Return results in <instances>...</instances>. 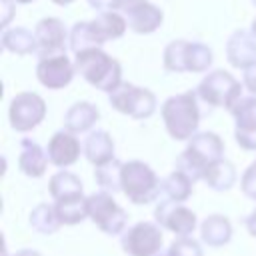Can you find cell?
I'll use <instances>...</instances> for the list:
<instances>
[{"mask_svg": "<svg viewBox=\"0 0 256 256\" xmlns=\"http://www.w3.org/2000/svg\"><path fill=\"white\" fill-rule=\"evenodd\" d=\"M224 158V142L216 132H196L188 146L176 158V170L186 174L192 182L204 178L206 170Z\"/></svg>", "mask_w": 256, "mask_h": 256, "instance_id": "cell-1", "label": "cell"}, {"mask_svg": "<svg viewBox=\"0 0 256 256\" xmlns=\"http://www.w3.org/2000/svg\"><path fill=\"white\" fill-rule=\"evenodd\" d=\"M164 128L174 140H190L198 132L200 124V106L196 90H186L166 98L160 106Z\"/></svg>", "mask_w": 256, "mask_h": 256, "instance_id": "cell-2", "label": "cell"}, {"mask_svg": "<svg viewBox=\"0 0 256 256\" xmlns=\"http://www.w3.org/2000/svg\"><path fill=\"white\" fill-rule=\"evenodd\" d=\"M76 72L94 88L112 94L122 84V66L102 48H90L74 54Z\"/></svg>", "mask_w": 256, "mask_h": 256, "instance_id": "cell-3", "label": "cell"}, {"mask_svg": "<svg viewBox=\"0 0 256 256\" xmlns=\"http://www.w3.org/2000/svg\"><path fill=\"white\" fill-rule=\"evenodd\" d=\"M122 192L134 204H150L162 194V180L142 160H128L122 166Z\"/></svg>", "mask_w": 256, "mask_h": 256, "instance_id": "cell-4", "label": "cell"}, {"mask_svg": "<svg viewBox=\"0 0 256 256\" xmlns=\"http://www.w3.org/2000/svg\"><path fill=\"white\" fill-rule=\"evenodd\" d=\"M242 88L244 84H240L230 72L218 68V70H210L200 84L196 86V94L212 108H226L228 112L234 110V106L242 100Z\"/></svg>", "mask_w": 256, "mask_h": 256, "instance_id": "cell-5", "label": "cell"}, {"mask_svg": "<svg viewBox=\"0 0 256 256\" xmlns=\"http://www.w3.org/2000/svg\"><path fill=\"white\" fill-rule=\"evenodd\" d=\"M108 102L114 110H118L120 114L132 116L136 120H146L156 112V96L152 90L130 84V82H122L112 94H108Z\"/></svg>", "mask_w": 256, "mask_h": 256, "instance_id": "cell-6", "label": "cell"}, {"mask_svg": "<svg viewBox=\"0 0 256 256\" xmlns=\"http://www.w3.org/2000/svg\"><path fill=\"white\" fill-rule=\"evenodd\" d=\"M88 198V218L104 232L110 236H116L120 232H126L128 224V214L126 210L114 200L112 194L108 192H94Z\"/></svg>", "mask_w": 256, "mask_h": 256, "instance_id": "cell-7", "label": "cell"}, {"mask_svg": "<svg viewBox=\"0 0 256 256\" xmlns=\"http://www.w3.org/2000/svg\"><path fill=\"white\" fill-rule=\"evenodd\" d=\"M46 116V102L36 92H20L12 98L8 108L10 126L16 132L34 130Z\"/></svg>", "mask_w": 256, "mask_h": 256, "instance_id": "cell-8", "label": "cell"}, {"mask_svg": "<svg viewBox=\"0 0 256 256\" xmlns=\"http://www.w3.org/2000/svg\"><path fill=\"white\" fill-rule=\"evenodd\" d=\"M162 242V228L156 222H136L120 238L122 250L128 256H158Z\"/></svg>", "mask_w": 256, "mask_h": 256, "instance_id": "cell-9", "label": "cell"}, {"mask_svg": "<svg viewBox=\"0 0 256 256\" xmlns=\"http://www.w3.org/2000/svg\"><path fill=\"white\" fill-rule=\"evenodd\" d=\"M34 36H36V46H38V52H36L38 58L64 54L66 46H70V32L66 24L54 16H46L38 20L34 26Z\"/></svg>", "mask_w": 256, "mask_h": 256, "instance_id": "cell-10", "label": "cell"}, {"mask_svg": "<svg viewBox=\"0 0 256 256\" xmlns=\"http://www.w3.org/2000/svg\"><path fill=\"white\" fill-rule=\"evenodd\" d=\"M154 220L160 228H166L176 236H190L196 228V214L184 204H178L166 198L156 204Z\"/></svg>", "mask_w": 256, "mask_h": 256, "instance_id": "cell-11", "label": "cell"}, {"mask_svg": "<svg viewBox=\"0 0 256 256\" xmlns=\"http://www.w3.org/2000/svg\"><path fill=\"white\" fill-rule=\"evenodd\" d=\"M74 72H76V66L66 52L38 58V64H36V78L48 90H60L68 86L74 78Z\"/></svg>", "mask_w": 256, "mask_h": 256, "instance_id": "cell-12", "label": "cell"}, {"mask_svg": "<svg viewBox=\"0 0 256 256\" xmlns=\"http://www.w3.org/2000/svg\"><path fill=\"white\" fill-rule=\"evenodd\" d=\"M122 12L128 28L136 34H152L164 20L162 10L148 0H124Z\"/></svg>", "mask_w": 256, "mask_h": 256, "instance_id": "cell-13", "label": "cell"}, {"mask_svg": "<svg viewBox=\"0 0 256 256\" xmlns=\"http://www.w3.org/2000/svg\"><path fill=\"white\" fill-rule=\"evenodd\" d=\"M236 120L234 138L240 148L256 150V96H242L230 112Z\"/></svg>", "mask_w": 256, "mask_h": 256, "instance_id": "cell-14", "label": "cell"}, {"mask_svg": "<svg viewBox=\"0 0 256 256\" xmlns=\"http://www.w3.org/2000/svg\"><path fill=\"white\" fill-rule=\"evenodd\" d=\"M80 152H84V146L80 144L76 134H72L68 130L54 132L48 140V146H46V154H48L50 164L58 166L60 170H66L68 166H72L80 158Z\"/></svg>", "mask_w": 256, "mask_h": 256, "instance_id": "cell-15", "label": "cell"}, {"mask_svg": "<svg viewBox=\"0 0 256 256\" xmlns=\"http://www.w3.org/2000/svg\"><path fill=\"white\" fill-rule=\"evenodd\" d=\"M226 58L234 68L248 70L256 66V38L250 30H234L226 40Z\"/></svg>", "mask_w": 256, "mask_h": 256, "instance_id": "cell-16", "label": "cell"}, {"mask_svg": "<svg viewBox=\"0 0 256 256\" xmlns=\"http://www.w3.org/2000/svg\"><path fill=\"white\" fill-rule=\"evenodd\" d=\"M48 154L46 150L32 138H22L20 140V156H18V168L30 176V178H40L44 176L48 168Z\"/></svg>", "mask_w": 256, "mask_h": 256, "instance_id": "cell-17", "label": "cell"}, {"mask_svg": "<svg viewBox=\"0 0 256 256\" xmlns=\"http://www.w3.org/2000/svg\"><path fill=\"white\" fill-rule=\"evenodd\" d=\"M100 120V112L92 102L80 100L72 104L64 114V130L72 134H82L94 128V124Z\"/></svg>", "mask_w": 256, "mask_h": 256, "instance_id": "cell-18", "label": "cell"}, {"mask_svg": "<svg viewBox=\"0 0 256 256\" xmlns=\"http://www.w3.org/2000/svg\"><path fill=\"white\" fill-rule=\"evenodd\" d=\"M84 146V156L90 164L102 166L110 160H114V140L106 130H92L88 132L86 140L82 142Z\"/></svg>", "mask_w": 256, "mask_h": 256, "instance_id": "cell-19", "label": "cell"}, {"mask_svg": "<svg viewBox=\"0 0 256 256\" xmlns=\"http://www.w3.org/2000/svg\"><path fill=\"white\" fill-rule=\"evenodd\" d=\"M0 42H2V48L6 52L16 54V56H26V54H36L38 52L34 32H30L24 26H14V28L2 30Z\"/></svg>", "mask_w": 256, "mask_h": 256, "instance_id": "cell-20", "label": "cell"}, {"mask_svg": "<svg viewBox=\"0 0 256 256\" xmlns=\"http://www.w3.org/2000/svg\"><path fill=\"white\" fill-rule=\"evenodd\" d=\"M200 238L210 248H220L232 238V224L222 214H212L200 224Z\"/></svg>", "mask_w": 256, "mask_h": 256, "instance_id": "cell-21", "label": "cell"}, {"mask_svg": "<svg viewBox=\"0 0 256 256\" xmlns=\"http://www.w3.org/2000/svg\"><path fill=\"white\" fill-rule=\"evenodd\" d=\"M104 44L102 36L98 34V28L94 20H80L70 28V50L74 54L90 50V48H100Z\"/></svg>", "mask_w": 256, "mask_h": 256, "instance_id": "cell-22", "label": "cell"}, {"mask_svg": "<svg viewBox=\"0 0 256 256\" xmlns=\"http://www.w3.org/2000/svg\"><path fill=\"white\" fill-rule=\"evenodd\" d=\"M48 192L54 198V202L84 196L82 194V180L70 170H58L48 182Z\"/></svg>", "mask_w": 256, "mask_h": 256, "instance_id": "cell-23", "label": "cell"}, {"mask_svg": "<svg viewBox=\"0 0 256 256\" xmlns=\"http://www.w3.org/2000/svg\"><path fill=\"white\" fill-rule=\"evenodd\" d=\"M202 180L206 182L208 188H212V190H216V192H226V190H230V188L234 186V182H236V168H234L232 162H228L226 158H222V160L214 162V164L206 170V174H204Z\"/></svg>", "mask_w": 256, "mask_h": 256, "instance_id": "cell-24", "label": "cell"}, {"mask_svg": "<svg viewBox=\"0 0 256 256\" xmlns=\"http://www.w3.org/2000/svg\"><path fill=\"white\" fill-rule=\"evenodd\" d=\"M192 186H194V182L186 174H182L180 170H172L162 180V194H164L166 200H172V202L182 204V202H186L190 198Z\"/></svg>", "mask_w": 256, "mask_h": 256, "instance_id": "cell-25", "label": "cell"}, {"mask_svg": "<svg viewBox=\"0 0 256 256\" xmlns=\"http://www.w3.org/2000/svg\"><path fill=\"white\" fill-rule=\"evenodd\" d=\"M54 208H56L60 224H66V226L80 224L84 218H88V198H84V196L58 200V202H54Z\"/></svg>", "mask_w": 256, "mask_h": 256, "instance_id": "cell-26", "label": "cell"}, {"mask_svg": "<svg viewBox=\"0 0 256 256\" xmlns=\"http://www.w3.org/2000/svg\"><path fill=\"white\" fill-rule=\"evenodd\" d=\"M122 166H124V162L114 158V160L94 168V180L102 188V192L114 194V192L122 190Z\"/></svg>", "mask_w": 256, "mask_h": 256, "instance_id": "cell-27", "label": "cell"}, {"mask_svg": "<svg viewBox=\"0 0 256 256\" xmlns=\"http://www.w3.org/2000/svg\"><path fill=\"white\" fill-rule=\"evenodd\" d=\"M94 24H96L98 34L102 36L104 44L108 40L122 38L128 28V22L120 12H98V16L94 18Z\"/></svg>", "mask_w": 256, "mask_h": 256, "instance_id": "cell-28", "label": "cell"}, {"mask_svg": "<svg viewBox=\"0 0 256 256\" xmlns=\"http://www.w3.org/2000/svg\"><path fill=\"white\" fill-rule=\"evenodd\" d=\"M28 222H30V226H32L36 232H40V234H54V232L62 226L60 220H58V214H56L54 204H46V202L38 204V206L30 212Z\"/></svg>", "mask_w": 256, "mask_h": 256, "instance_id": "cell-29", "label": "cell"}, {"mask_svg": "<svg viewBox=\"0 0 256 256\" xmlns=\"http://www.w3.org/2000/svg\"><path fill=\"white\" fill-rule=\"evenodd\" d=\"M214 60L212 48L202 42H190L186 46V72H206Z\"/></svg>", "mask_w": 256, "mask_h": 256, "instance_id": "cell-30", "label": "cell"}, {"mask_svg": "<svg viewBox=\"0 0 256 256\" xmlns=\"http://www.w3.org/2000/svg\"><path fill=\"white\" fill-rule=\"evenodd\" d=\"M186 46H188V40H182V38L166 44L162 62L168 72H186Z\"/></svg>", "mask_w": 256, "mask_h": 256, "instance_id": "cell-31", "label": "cell"}, {"mask_svg": "<svg viewBox=\"0 0 256 256\" xmlns=\"http://www.w3.org/2000/svg\"><path fill=\"white\" fill-rule=\"evenodd\" d=\"M158 256H204L200 242L190 236H178L170 242L166 252H160Z\"/></svg>", "mask_w": 256, "mask_h": 256, "instance_id": "cell-32", "label": "cell"}, {"mask_svg": "<svg viewBox=\"0 0 256 256\" xmlns=\"http://www.w3.org/2000/svg\"><path fill=\"white\" fill-rule=\"evenodd\" d=\"M240 188L248 198L256 200V160L244 170V174L240 178Z\"/></svg>", "mask_w": 256, "mask_h": 256, "instance_id": "cell-33", "label": "cell"}, {"mask_svg": "<svg viewBox=\"0 0 256 256\" xmlns=\"http://www.w3.org/2000/svg\"><path fill=\"white\" fill-rule=\"evenodd\" d=\"M90 8L98 12H118L124 6V0H88Z\"/></svg>", "mask_w": 256, "mask_h": 256, "instance_id": "cell-34", "label": "cell"}, {"mask_svg": "<svg viewBox=\"0 0 256 256\" xmlns=\"http://www.w3.org/2000/svg\"><path fill=\"white\" fill-rule=\"evenodd\" d=\"M0 6H2V30L8 28L12 16H14V8H16V2L14 0H0Z\"/></svg>", "mask_w": 256, "mask_h": 256, "instance_id": "cell-35", "label": "cell"}, {"mask_svg": "<svg viewBox=\"0 0 256 256\" xmlns=\"http://www.w3.org/2000/svg\"><path fill=\"white\" fill-rule=\"evenodd\" d=\"M244 88L252 94V96H256V66H252V68H248V70H244Z\"/></svg>", "mask_w": 256, "mask_h": 256, "instance_id": "cell-36", "label": "cell"}, {"mask_svg": "<svg viewBox=\"0 0 256 256\" xmlns=\"http://www.w3.org/2000/svg\"><path fill=\"white\" fill-rule=\"evenodd\" d=\"M244 224H246V228H248V232H250L252 236H256V210H254L252 214H248V216H246V220H244Z\"/></svg>", "mask_w": 256, "mask_h": 256, "instance_id": "cell-37", "label": "cell"}, {"mask_svg": "<svg viewBox=\"0 0 256 256\" xmlns=\"http://www.w3.org/2000/svg\"><path fill=\"white\" fill-rule=\"evenodd\" d=\"M4 256H8L6 252H4ZM14 256H42L40 252H36V250H32V248H26V250H18Z\"/></svg>", "mask_w": 256, "mask_h": 256, "instance_id": "cell-38", "label": "cell"}, {"mask_svg": "<svg viewBox=\"0 0 256 256\" xmlns=\"http://www.w3.org/2000/svg\"><path fill=\"white\" fill-rule=\"evenodd\" d=\"M54 4H58V6H68V4H72L74 0H52Z\"/></svg>", "mask_w": 256, "mask_h": 256, "instance_id": "cell-39", "label": "cell"}, {"mask_svg": "<svg viewBox=\"0 0 256 256\" xmlns=\"http://www.w3.org/2000/svg\"><path fill=\"white\" fill-rule=\"evenodd\" d=\"M250 32L254 34V38H256V18L252 20V26H250Z\"/></svg>", "mask_w": 256, "mask_h": 256, "instance_id": "cell-40", "label": "cell"}, {"mask_svg": "<svg viewBox=\"0 0 256 256\" xmlns=\"http://www.w3.org/2000/svg\"><path fill=\"white\" fill-rule=\"evenodd\" d=\"M16 4H30V2H34V0H14Z\"/></svg>", "mask_w": 256, "mask_h": 256, "instance_id": "cell-41", "label": "cell"}, {"mask_svg": "<svg viewBox=\"0 0 256 256\" xmlns=\"http://www.w3.org/2000/svg\"><path fill=\"white\" fill-rule=\"evenodd\" d=\"M252 4H254V6H256V0H252Z\"/></svg>", "mask_w": 256, "mask_h": 256, "instance_id": "cell-42", "label": "cell"}]
</instances>
